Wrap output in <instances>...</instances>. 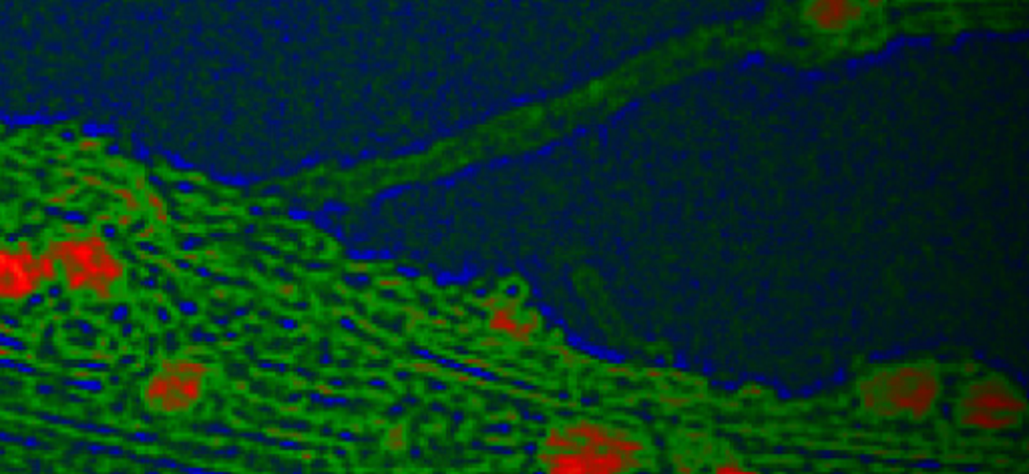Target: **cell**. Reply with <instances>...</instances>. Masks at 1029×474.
<instances>
[{
    "label": "cell",
    "mask_w": 1029,
    "mask_h": 474,
    "mask_svg": "<svg viewBox=\"0 0 1029 474\" xmlns=\"http://www.w3.org/2000/svg\"><path fill=\"white\" fill-rule=\"evenodd\" d=\"M548 454L541 460L549 472L557 474H609L630 469L634 454L642 452V442L612 434L594 424L569 426L563 432H553L548 442Z\"/></svg>",
    "instance_id": "1"
},
{
    "label": "cell",
    "mask_w": 1029,
    "mask_h": 474,
    "mask_svg": "<svg viewBox=\"0 0 1029 474\" xmlns=\"http://www.w3.org/2000/svg\"><path fill=\"white\" fill-rule=\"evenodd\" d=\"M61 261L72 288L105 291L119 276L117 261L93 242H71L62 245Z\"/></svg>",
    "instance_id": "2"
},
{
    "label": "cell",
    "mask_w": 1029,
    "mask_h": 474,
    "mask_svg": "<svg viewBox=\"0 0 1029 474\" xmlns=\"http://www.w3.org/2000/svg\"><path fill=\"white\" fill-rule=\"evenodd\" d=\"M205 368L202 364L181 362L167 366L151 380L148 396L151 403L166 412H181L187 410L202 394V376Z\"/></svg>",
    "instance_id": "3"
},
{
    "label": "cell",
    "mask_w": 1029,
    "mask_h": 474,
    "mask_svg": "<svg viewBox=\"0 0 1029 474\" xmlns=\"http://www.w3.org/2000/svg\"><path fill=\"white\" fill-rule=\"evenodd\" d=\"M937 396V382L931 374L919 368H903L891 374L881 386V398L900 412L925 414Z\"/></svg>",
    "instance_id": "4"
},
{
    "label": "cell",
    "mask_w": 1029,
    "mask_h": 474,
    "mask_svg": "<svg viewBox=\"0 0 1029 474\" xmlns=\"http://www.w3.org/2000/svg\"><path fill=\"white\" fill-rule=\"evenodd\" d=\"M41 266L29 251H0V296L21 298L39 284Z\"/></svg>",
    "instance_id": "5"
},
{
    "label": "cell",
    "mask_w": 1029,
    "mask_h": 474,
    "mask_svg": "<svg viewBox=\"0 0 1029 474\" xmlns=\"http://www.w3.org/2000/svg\"><path fill=\"white\" fill-rule=\"evenodd\" d=\"M971 410H979V412H991V414H1017L1025 408L1024 400L1017 398L1012 390L1005 386L989 382V384L976 386L965 400Z\"/></svg>",
    "instance_id": "6"
},
{
    "label": "cell",
    "mask_w": 1029,
    "mask_h": 474,
    "mask_svg": "<svg viewBox=\"0 0 1029 474\" xmlns=\"http://www.w3.org/2000/svg\"><path fill=\"white\" fill-rule=\"evenodd\" d=\"M816 26L824 31H841L846 24L857 21L861 16V6L857 3H846V0H824V3H815L808 11Z\"/></svg>",
    "instance_id": "7"
},
{
    "label": "cell",
    "mask_w": 1029,
    "mask_h": 474,
    "mask_svg": "<svg viewBox=\"0 0 1029 474\" xmlns=\"http://www.w3.org/2000/svg\"><path fill=\"white\" fill-rule=\"evenodd\" d=\"M489 326H491V330L500 332V334H509V336H513V338H519V340L527 338V336H529L535 327V324H531V322H519L509 308L495 309L493 316H491V320H489Z\"/></svg>",
    "instance_id": "8"
},
{
    "label": "cell",
    "mask_w": 1029,
    "mask_h": 474,
    "mask_svg": "<svg viewBox=\"0 0 1029 474\" xmlns=\"http://www.w3.org/2000/svg\"><path fill=\"white\" fill-rule=\"evenodd\" d=\"M963 422L969 426L981 428V431H1004V428L1015 426V414H991V412H979V410H971L967 416H963Z\"/></svg>",
    "instance_id": "9"
},
{
    "label": "cell",
    "mask_w": 1029,
    "mask_h": 474,
    "mask_svg": "<svg viewBox=\"0 0 1029 474\" xmlns=\"http://www.w3.org/2000/svg\"><path fill=\"white\" fill-rule=\"evenodd\" d=\"M718 472L728 474V472H748L742 467H736V464H722V467H718Z\"/></svg>",
    "instance_id": "10"
}]
</instances>
